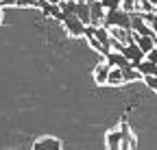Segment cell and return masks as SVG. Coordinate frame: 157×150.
<instances>
[{"mask_svg": "<svg viewBox=\"0 0 157 150\" xmlns=\"http://www.w3.org/2000/svg\"><path fill=\"white\" fill-rule=\"evenodd\" d=\"M146 59H151L153 63H157V46H155V48H153V50L146 54Z\"/></svg>", "mask_w": 157, "mask_h": 150, "instance_id": "cell-13", "label": "cell"}, {"mask_svg": "<svg viewBox=\"0 0 157 150\" xmlns=\"http://www.w3.org/2000/svg\"><path fill=\"white\" fill-rule=\"evenodd\" d=\"M151 26H153V28H155V33H157V13L153 15V20H151Z\"/></svg>", "mask_w": 157, "mask_h": 150, "instance_id": "cell-14", "label": "cell"}, {"mask_svg": "<svg viewBox=\"0 0 157 150\" xmlns=\"http://www.w3.org/2000/svg\"><path fill=\"white\" fill-rule=\"evenodd\" d=\"M131 20L133 15L127 9H109L105 13V26H122V28H131Z\"/></svg>", "mask_w": 157, "mask_h": 150, "instance_id": "cell-1", "label": "cell"}, {"mask_svg": "<svg viewBox=\"0 0 157 150\" xmlns=\"http://www.w3.org/2000/svg\"><path fill=\"white\" fill-rule=\"evenodd\" d=\"M133 39L137 42V46H140L146 54L157 46V39H155V37H151V35H140V33H135V31H133Z\"/></svg>", "mask_w": 157, "mask_h": 150, "instance_id": "cell-6", "label": "cell"}, {"mask_svg": "<svg viewBox=\"0 0 157 150\" xmlns=\"http://www.w3.org/2000/svg\"><path fill=\"white\" fill-rule=\"evenodd\" d=\"M137 70H140L144 76H151V74H157V63H153L151 59H144V61H140V63H133Z\"/></svg>", "mask_w": 157, "mask_h": 150, "instance_id": "cell-9", "label": "cell"}, {"mask_svg": "<svg viewBox=\"0 0 157 150\" xmlns=\"http://www.w3.org/2000/svg\"><path fill=\"white\" fill-rule=\"evenodd\" d=\"M63 26L68 28V33L70 35H74V37H81V35H85V22L81 20V17H78V15H66L63 17Z\"/></svg>", "mask_w": 157, "mask_h": 150, "instance_id": "cell-3", "label": "cell"}, {"mask_svg": "<svg viewBox=\"0 0 157 150\" xmlns=\"http://www.w3.org/2000/svg\"><path fill=\"white\" fill-rule=\"evenodd\" d=\"M109 85H120L124 83V74H122V68H113L111 65V72H109V79H107Z\"/></svg>", "mask_w": 157, "mask_h": 150, "instance_id": "cell-10", "label": "cell"}, {"mask_svg": "<svg viewBox=\"0 0 157 150\" xmlns=\"http://www.w3.org/2000/svg\"><path fill=\"white\" fill-rule=\"evenodd\" d=\"M144 83L153 89V91H157V74H151V76H144Z\"/></svg>", "mask_w": 157, "mask_h": 150, "instance_id": "cell-12", "label": "cell"}, {"mask_svg": "<svg viewBox=\"0 0 157 150\" xmlns=\"http://www.w3.org/2000/svg\"><path fill=\"white\" fill-rule=\"evenodd\" d=\"M109 72H111V65H109V63H98V68H96V72H94V81H96L98 85H105L107 79H109Z\"/></svg>", "mask_w": 157, "mask_h": 150, "instance_id": "cell-8", "label": "cell"}, {"mask_svg": "<svg viewBox=\"0 0 157 150\" xmlns=\"http://www.w3.org/2000/svg\"><path fill=\"white\" fill-rule=\"evenodd\" d=\"M42 2H46V0H33V7H42Z\"/></svg>", "mask_w": 157, "mask_h": 150, "instance_id": "cell-15", "label": "cell"}, {"mask_svg": "<svg viewBox=\"0 0 157 150\" xmlns=\"http://www.w3.org/2000/svg\"><path fill=\"white\" fill-rule=\"evenodd\" d=\"M127 133H129L127 122H122V124H120V130H111V133L107 135V144H109V148H111V150L122 148V139H124V135H127Z\"/></svg>", "mask_w": 157, "mask_h": 150, "instance_id": "cell-4", "label": "cell"}, {"mask_svg": "<svg viewBox=\"0 0 157 150\" xmlns=\"http://www.w3.org/2000/svg\"><path fill=\"white\" fill-rule=\"evenodd\" d=\"M151 2H153V5H155V9H157V0H151Z\"/></svg>", "mask_w": 157, "mask_h": 150, "instance_id": "cell-16", "label": "cell"}, {"mask_svg": "<svg viewBox=\"0 0 157 150\" xmlns=\"http://www.w3.org/2000/svg\"><path fill=\"white\" fill-rule=\"evenodd\" d=\"M33 148H35V150H44V148H48V150H59V148H61V141L55 139V137H44V139H37V141L33 144Z\"/></svg>", "mask_w": 157, "mask_h": 150, "instance_id": "cell-7", "label": "cell"}, {"mask_svg": "<svg viewBox=\"0 0 157 150\" xmlns=\"http://www.w3.org/2000/svg\"><path fill=\"white\" fill-rule=\"evenodd\" d=\"M124 57H129L131 59V63H140V61H144L146 59V52L137 46V42L135 39H131V42H127L124 46H122V50H120Z\"/></svg>", "mask_w": 157, "mask_h": 150, "instance_id": "cell-2", "label": "cell"}, {"mask_svg": "<svg viewBox=\"0 0 157 150\" xmlns=\"http://www.w3.org/2000/svg\"><path fill=\"white\" fill-rule=\"evenodd\" d=\"M103 2V7L109 11V9H120L122 7V0H101Z\"/></svg>", "mask_w": 157, "mask_h": 150, "instance_id": "cell-11", "label": "cell"}, {"mask_svg": "<svg viewBox=\"0 0 157 150\" xmlns=\"http://www.w3.org/2000/svg\"><path fill=\"white\" fill-rule=\"evenodd\" d=\"M0 9H2V7H0Z\"/></svg>", "mask_w": 157, "mask_h": 150, "instance_id": "cell-17", "label": "cell"}, {"mask_svg": "<svg viewBox=\"0 0 157 150\" xmlns=\"http://www.w3.org/2000/svg\"><path fill=\"white\" fill-rule=\"evenodd\" d=\"M105 61L109 65H113V68H127V65H131V59L124 57L120 50H111L109 54H105Z\"/></svg>", "mask_w": 157, "mask_h": 150, "instance_id": "cell-5", "label": "cell"}]
</instances>
